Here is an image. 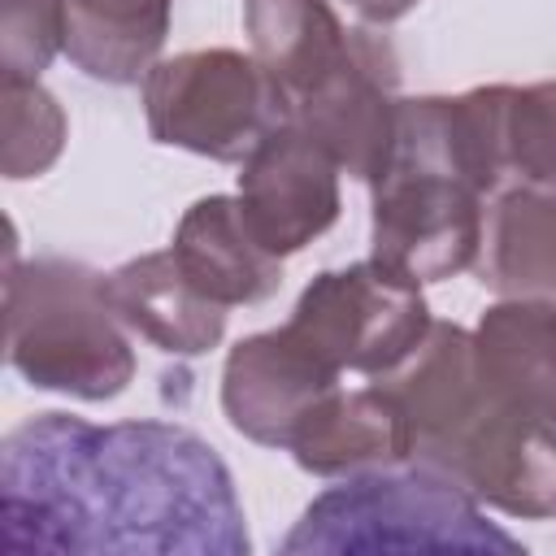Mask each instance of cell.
<instances>
[{
	"mask_svg": "<svg viewBox=\"0 0 556 556\" xmlns=\"http://www.w3.org/2000/svg\"><path fill=\"white\" fill-rule=\"evenodd\" d=\"M104 295L130 334L169 356H204L226 334V308L182 274L169 248L143 252L104 274Z\"/></svg>",
	"mask_w": 556,
	"mask_h": 556,
	"instance_id": "7c38bea8",
	"label": "cell"
},
{
	"mask_svg": "<svg viewBox=\"0 0 556 556\" xmlns=\"http://www.w3.org/2000/svg\"><path fill=\"white\" fill-rule=\"evenodd\" d=\"M65 52L61 0H0V83H35Z\"/></svg>",
	"mask_w": 556,
	"mask_h": 556,
	"instance_id": "ffe728a7",
	"label": "cell"
},
{
	"mask_svg": "<svg viewBox=\"0 0 556 556\" xmlns=\"http://www.w3.org/2000/svg\"><path fill=\"white\" fill-rule=\"evenodd\" d=\"M356 17L374 22V26H387V22H400L404 13H413L421 0H343Z\"/></svg>",
	"mask_w": 556,
	"mask_h": 556,
	"instance_id": "44dd1931",
	"label": "cell"
},
{
	"mask_svg": "<svg viewBox=\"0 0 556 556\" xmlns=\"http://www.w3.org/2000/svg\"><path fill=\"white\" fill-rule=\"evenodd\" d=\"M430 304L417 282L356 261L348 269H321L295 300L287 326L339 374L382 378L430 330Z\"/></svg>",
	"mask_w": 556,
	"mask_h": 556,
	"instance_id": "52a82bcc",
	"label": "cell"
},
{
	"mask_svg": "<svg viewBox=\"0 0 556 556\" xmlns=\"http://www.w3.org/2000/svg\"><path fill=\"white\" fill-rule=\"evenodd\" d=\"M65 56L96 83H139L161 61L174 0H61Z\"/></svg>",
	"mask_w": 556,
	"mask_h": 556,
	"instance_id": "2e32d148",
	"label": "cell"
},
{
	"mask_svg": "<svg viewBox=\"0 0 556 556\" xmlns=\"http://www.w3.org/2000/svg\"><path fill=\"white\" fill-rule=\"evenodd\" d=\"M4 348L30 387L87 404L117 400L135 378L130 330L104 295V274L65 256L9 261Z\"/></svg>",
	"mask_w": 556,
	"mask_h": 556,
	"instance_id": "3957f363",
	"label": "cell"
},
{
	"mask_svg": "<svg viewBox=\"0 0 556 556\" xmlns=\"http://www.w3.org/2000/svg\"><path fill=\"white\" fill-rule=\"evenodd\" d=\"M287 452L304 473H317V478L408 465V421L382 382L352 387V391L334 387L295 426Z\"/></svg>",
	"mask_w": 556,
	"mask_h": 556,
	"instance_id": "8fae6325",
	"label": "cell"
},
{
	"mask_svg": "<svg viewBox=\"0 0 556 556\" xmlns=\"http://www.w3.org/2000/svg\"><path fill=\"white\" fill-rule=\"evenodd\" d=\"M0 109H4V152L0 169L9 182L39 178L56 165L65 148V109L56 96L35 78V83H0Z\"/></svg>",
	"mask_w": 556,
	"mask_h": 556,
	"instance_id": "d6986e66",
	"label": "cell"
},
{
	"mask_svg": "<svg viewBox=\"0 0 556 556\" xmlns=\"http://www.w3.org/2000/svg\"><path fill=\"white\" fill-rule=\"evenodd\" d=\"M369 187V261L417 287L473 269L482 248L486 195H478L465 178L434 161L391 152Z\"/></svg>",
	"mask_w": 556,
	"mask_h": 556,
	"instance_id": "8992f818",
	"label": "cell"
},
{
	"mask_svg": "<svg viewBox=\"0 0 556 556\" xmlns=\"http://www.w3.org/2000/svg\"><path fill=\"white\" fill-rule=\"evenodd\" d=\"M395 87L400 65L391 43L369 30H352V43L339 56V65L326 70L287 109V122L317 139L348 178L374 182L395 139Z\"/></svg>",
	"mask_w": 556,
	"mask_h": 556,
	"instance_id": "ba28073f",
	"label": "cell"
},
{
	"mask_svg": "<svg viewBox=\"0 0 556 556\" xmlns=\"http://www.w3.org/2000/svg\"><path fill=\"white\" fill-rule=\"evenodd\" d=\"M143 113L156 143L226 165H243L287 122L274 78L252 52L235 48H195L156 61L143 78Z\"/></svg>",
	"mask_w": 556,
	"mask_h": 556,
	"instance_id": "5b68a950",
	"label": "cell"
},
{
	"mask_svg": "<svg viewBox=\"0 0 556 556\" xmlns=\"http://www.w3.org/2000/svg\"><path fill=\"white\" fill-rule=\"evenodd\" d=\"M374 382L404 408L408 465L452 478L495 513L556 517V426L513 408L478 378L473 330L430 321L426 339Z\"/></svg>",
	"mask_w": 556,
	"mask_h": 556,
	"instance_id": "7a4b0ae2",
	"label": "cell"
},
{
	"mask_svg": "<svg viewBox=\"0 0 556 556\" xmlns=\"http://www.w3.org/2000/svg\"><path fill=\"white\" fill-rule=\"evenodd\" d=\"M339 165L300 126L269 130L239 174V204L252 235L282 261L339 222Z\"/></svg>",
	"mask_w": 556,
	"mask_h": 556,
	"instance_id": "9c48e42d",
	"label": "cell"
},
{
	"mask_svg": "<svg viewBox=\"0 0 556 556\" xmlns=\"http://www.w3.org/2000/svg\"><path fill=\"white\" fill-rule=\"evenodd\" d=\"M473 274L500 300L556 304V187H504L491 195Z\"/></svg>",
	"mask_w": 556,
	"mask_h": 556,
	"instance_id": "9a60e30c",
	"label": "cell"
},
{
	"mask_svg": "<svg viewBox=\"0 0 556 556\" xmlns=\"http://www.w3.org/2000/svg\"><path fill=\"white\" fill-rule=\"evenodd\" d=\"M500 148L508 187H556V78L500 96Z\"/></svg>",
	"mask_w": 556,
	"mask_h": 556,
	"instance_id": "ac0fdd59",
	"label": "cell"
},
{
	"mask_svg": "<svg viewBox=\"0 0 556 556\" xmlns=\"http://www.w3.org/2000/svg\"><path fill=\"white\" fill-rule=\"evenodd\" d=\"M334 387L339 369L321 361L291 326H278L248 334L226 352L222 413L243 439L261 447H287L308 408Z\"/></svg>",
	"mask_w": 556,
	"mask_h": 556,
	"instance_id": "30bf717a",
	"label": "cell"
},
{
	"mask_svg": "<svg viewBox=\"0 0 556 556\" xmlns=\"http://www.w3.org/2000/svg\"><path fill=\"white\" fill-rule=\"evenodd\" d=\"M4 552L248 556L226 460L187 426L74 413L17 421L0 443Z\"/></svg>",
	"mask_w": 556,
	"mask_h": 556,
	"instance_id": "6da1fadb",
	"label": "cell"
},
{
	"mask_svg": "<svg viewBox=\"0 0 556 556\" xmlns=\"http://www.w3.org/2000/svg\"><path fill=\"white\" fill-rule=\"evenodd\" d=\"M182 274L222 308L265 304L282 287V261L252 235L239 195L195 200L169 243Z\"/></svg>",
	"mask_w": 556,
	"mask_h": 556,
	"instance_id": "4fadbf2b",
	"label": "cell"
},
{
	"mask_svg": "<svg viewBox=\"0 0 556 556\" xmlns=\"http://www.w3.org/2000/svg\"><path fill=\"white\" fill-rule=\"evenodd\" d=\"M287 556L313 552H486L521 556L526 547L486 521L482 504L452 478L408 469H365L321 491L282 539Z\"/></svg>",
	"mask_w": 556,
	"mask_h": 556,
	"instance_id": "277c9868",
	"label": "cell"
},
{
	"mask_svg": "<svg viewBox=\"0 0 556 556\" xmlns=\"http://www.w3.org/2000/svg\"><path fill=\"white\" fill-rule=\"evenodd\" d=\"M478 378L513 408L556 426V304L495 300L473 326Z\"/></svg>",
	"mask_w": 556,
	"mask_h": 556,
	"instance_id": "5bb4252c",
	"label": "cell"
},
{
	"mask_svg": "<svg viewBox=\"0 0 556 556\" xmlns=\"http://www.w3.org/2000/svg\"><path fill=\"white\" fill-rule=\"evenodd\" d=\"M243 30L287 109L334 70L352 43V26L339 22L330 0H243Z\"/></svg>",
	"mask_w": 556,
	"mask_h": 556,
	"instance_id": "e0dca14e",
	"label": "cell"
}]
</instances>
